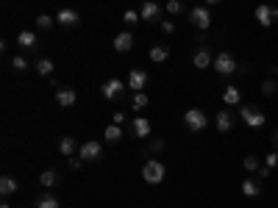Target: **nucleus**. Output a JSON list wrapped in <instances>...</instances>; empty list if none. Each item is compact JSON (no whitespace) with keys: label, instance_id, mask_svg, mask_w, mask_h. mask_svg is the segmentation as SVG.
I'll list each match as a JSON object with an SVG mask.
<instances>
[{"label":"nucleus","instance_id":"f257e3e1","mask_svg":"<svg viewBox=\"0 0 278 208\" xmlns=\"http://www.w3.org/2000/svg\"><path fill=\"white\" fill-rule=\"evenodd\" d=\"M164 172H167L164 164H162V161H156V158L145 161V166H142V178H145L148 183H153V186L164 181Z\"/></svg>","mask_w":278,"mask_h":208},{"label":"nucleus","instance_id":"f03ea898","mask_svg":"<svg viewBox=\"0 0 278 208\" xmlns=\"http://www.w3.org/2000/svg\"><path fill=\"white\" fill-rule=\"evenodd\" d=\"M184 125L192 130V133H200V130L208 125V117L206 111H200V108H189V111L184 114Z\"/></svg>","mask_w":278,"mask_h":208},{"label":"nucleus","instance_id":"7ed1b4c3","mask_svg":"<svg viewBox=\"0 0 278 208\" xmlns=\"http://www.w3.org/2000/svg\"><path fill=\"white\" fill-rule=\"evenodd\" d=\"M214 69H217L220 75H234L236 69H239V64H236V59L231 53H217L214 56Z\"/></svg>","mask_w":278,"mask_h":208},{"label":"nucleus","instance_id":"20e7f679","mask_svg":"<svg viewBox=\"0 0 278 208\" xmlns=\"http://www.w3.org/2000/svg\"><path fill=\"white\" fill-rule=\"evenodd\" d=\"M78 156L84 158V161H97V158L103 156V145L95 142V139H89V142H84L78 147Z\"/></svg>","mask_w":278,"mask_h":208},{"label":"nucleus","instance_id":"39448f33","mask_svg":"<svg viewBox=\"0 0 278 208\" xmlns=\"http://www.w3.org/2000/svg\"><path fill=\"white\" fill-rule=\"evenodd\" d=\"M189 22L195 28H200V31H206V28L211 25V17H208L206 6H195V9H189Z\"/></svg>","mask_w":278,"mask_h":208},{"label":"nucleus","instance_id":"423d86ee","mask_svg":"<svg viewBox=\"0 0 278 208\" xmlns=\"http://www.w3.org/2000/svg\"><path fill=\"white\" fill-rule=\"evenodd\" d=\"M148 72L145 69H131L128 72V89H134V95L142 92V89H148Z\"/></svg>","mask_w":278,"mask_h":208},{"label":"nucleus","instance_id":"0eeeda50","mask_svg":"<svg viewBox=\"0 0 278 208\" xmlns=\"http://www.w3.org/2000/svg\"><path fill=\"white\" fill-rule=\"evenodd\" d=\"M125 95V83H122L120 78H109L103 83V97L106 100H117V97Z\"/></svg>","mask_w":278,"mask_h":208},{"label":"nucleus","instance_id":"6e6552de","mask_svg":"<svg viewBox=\"0 0 278 208\" xmlns=\"http://www.w3.org/2000/svg\"><path fill=\"white\" fill-rule=\"evenodd\" d=\"M192 64H195V69H206L214 64V56H211L208 47H198V50L192 53Z\"/></svg>","mask_w":278,"mask_h":208},{"label":"nucleus","instance_id":"1a4fd4ad","mask_svg":"<svg viewBox=\"0 0 278 208\" xmlns=\"http://www.w3.org/2000/svg\"><path fill=\"white\" fill-rule=\"evenodd\" d=\"M242 120L248 122L251 128H261V125H264V114H261L256 105H245L242 108Z\"/></svg>","mask_w":278,"mask_h":208},{"label":"nucleus","instance_id":"9d476101","mask_svg":"<svg viewBox=\"0 0 278 208\" xmlns=\"http://www.w3.org/2000/svg\"><path fill=\"white\" fill-rule=\"evenodd\" d=\"M256 20H259L261 25H273V22H278V9H273V6H259V9H256Z\"/></svg>","mask_w":278,"mask_h":208},{"label":"nucleus","instance_id":"9b49d317","mask_svg":"<svg viewBox=\"0 0 278 208\" xmlns=\"http://www.w3.org/2000/svg\"><path fill=\"white\" fill-rule=\"evenodd\" d=\"M56 100H59V105H75L78 95H75V89H70V86H56Z\"/></svg>","mask_w":278,"mask_h":208},{"label":"nucleus","instance_id":"f8f14e48","mask_svg":"<svg viewBox=\"0 0 278 208\" xmlns=\"http://www.w3.org/2000/svg\"><path fill=\"white\" fill-rule=\"evenodd\" d=\"M78 11L75 9H61L59 14H56V22H61L64 28H72V25H78Z\"/></svg>","mask_w":278,"mask_h":208},{"label":"nucleus","instance_id":"ddd939ff","mask_svg":"<svg viewBox=\"0 0 278 208\" xmlns=\"http://www.w3.org/2000/svg\"><path fill=\"white\" fill-rule=\"evenodd\" d=\"M242 194L245 197H259L261 194V178H245L242 181Z\"/></svg>","mask_w":278,"mask_h":208},{"label":"nucleus","instance_id":"4468645a","mask_svg":"<svg viewBox=\"0 0 278 208\" xmlns=\"http://www.w3.org/2000/svg\"><path fill=\"white\" fill-rule=\"evenodd\" d=\"M131 128H134V136H139V139L150 136V120L148 117H137V120L131 122Z\"/></svg>","mask_w":278,"mask_h":208},{"label":"nucleus","instance_id":"2eb2a0df","mask_svg":"<svg viewBox=\"0 0 278 208\" xmlns=\"http://www.w3.org/2000/svg\"><path fill=\"white\" fill-rule=\"evenodd\" d=\"M131 47H134V36H131L128 31H122V34L114 36V50L117 53H128Z\"/></svg>","mask_w":278,"mask_h":208},{"label":"nucleus","instance_id":"dca6fc26","mask_svg":"<svg viewBox=\"0 0 278 208\" xmlns=\"http://www.w3.org/2000/svg\"><path fill=\"white\" fill-rule=\"evenodd\" d=\"M36 208H61V200L47 191V194H39V197H36Z\"/></svg>","mask_w":278,"mask_h":208},{"label":"nucleus","instance_id":"f3484780","mask_svg":"<svg viewBox=\"0 0 278 208\" xmlns=\"http://www.w3.org/2000/svg\"><path fill=\"white\" fill-rule=\"evenodd\" d=\"M231 128H234V117H231V111H217V130L220 133H228Z\"/></svg>","mask_w":278,"mask_h":208},{"label":"nucleus","instance_id":"a211bd4d","mask_svg":"<svg viewBox=\"0 0 278 208\" xmlns=\"http://www.w3.org/2000/svg\"><path fill=\"white\" fill-rule=\"evenodd\" d=\"M159 14H162V9H159V3H153V0H148V3L139 9V17L142 20H156Z\"/></svg>","mask_w":278,"mask_h":208},{"label":"nucleus","instance_id":"6ab92c4d","mask_svg":"<svg viewBox=\"0 0 278 208\" xmlns=\"http://www.w3.org/2000/svg\"><path fill=\"white\" fill-rule=\"evenodd\" d=\"M14 191H17V178L3 175V178H0V194H3V197H9V194H14Z\"/></svg>","mask_w":278,"mask_h":208},{"label":"nucleus","instance_id":"aec40b11","mask_svg":"<svg viewBox=\"0 0 278 208\" xmlns=\"http://www.w3.org/2000/svg\"><path fill=\"white\" fill-rule=\"evenodd\" d=\"M170 59V47L167 44H153L150 47V61H156V64H162V61Z\"/></svg>","mask_w":278,"mask_h":208},{"label":"nucleus","instance_id":"412c9836","mask_svg":"<svg viewBox=\"0 0 278 208\" xmlns=\"http://www.w3.org/2000/svg\"><path fill=\"white\" fill-rule=\"evenodd\" d=\"M75 147H78V145H75V139H72V136H61L59 139V153H61V156H72Z\"/></svg>","mask_w":278,"mask_h":208},{"label":"nucleus","instance_id":"4be33fe9","mask_svg":"<svg viewBox=\"0 0 278 208\" xmlns=\"http://www.w3.org/2000/svg\"><path fill=\"white\" fill-rule=\"evenodd\" d=\"M17 44H20V47H36V34H34V31H20V34H17Z\"/></svg>","mask_w":278,"mask_h":208},{"label":"nucleus","instance_id":"5701e85b","mask_svg":"<svg viewBox=\"0 0 278 208\" xmlns=\"http://www.w3.org/2000/svg\"><path fill=\"white\" fill-rule=\"evenodd\" d=\"M223 100H226V105H236L239 100H242V92L236 86H228L226 92H223Z\"/></svg>","mask_w":278,"mask_h":208},{"label":"nucleus","instance_id":"b1692460","mask_svg":"<svg viewBox=\"0 0 278 208\" xmlns=\"http://www.w3.org/2000/svg\"><path fill=\"white\" fill-rule=\"evenodd\" d=\"M36 72H39V75H45V78H50V72H53V61L50 59H36Z\"/></svg>","mask_w":278,"mask_h":208},{"label":"nucleus","instance_id":"393cba45","mask_svg":"<svg viewBox=\"0 0 278 208\" xmlns=\"http://www.w3.org/2000/svg\"><path fill=\"white\" fill-rule=\"evenodd\" d=\"M39 183H42V186H47V189H50V186H56V183H59L56 169H45V172L39 175Z\"/></svg>","mask_w":278,"mask_h":208},{"label":"nucleus","instance_id":"a878e982","mask_svg":"<svg viewBox=\"0 0 278 208\" xmlns=\"http://www.w3.org/2000/svg\"><path fill=\"white\" fill-rule=\"evenodd\" d=\"M103 136H106V142H112V145H114V142H120V139H122V128L112 122V125L106 128V133H103Z\"/></svg>","mask_w":278,"mask_h":208},{"label":"nucleus","instance_id":"bb28decb","mask_svg":"<svg viewBox=\"0 0 278 208\" xmlns=\"http://www.w3.org/2000/svg\"><path fill=\"white\" fill-rule=\"evenodd\" d=\"M148 103H150V97L145 95V92H137V95H134V100H131V105H134L137 111H139V108H145Z\"/></svg>","mask_w":278,"mask_h":208},{"label":"nucleus","instance_id":"cd10ccee","mask_svg":"<svg viewBox=\"0 0 278 208\" xmlns=\"http://www.w3.org/2000/svg\"><path fill=\"white\" fill-rule=\"evenodd\" d=\"M164 9H167V14H173V17H175V14H181V11H184V3H181V0H170Z\"/></svg>","mask_w":278,"mask_h":208},{"label":"nucleus","instance_id":"c85d7f7f","mask_svg":"<svg viewBox=\"0 0 278 208\" xmlns=\"http://www.w3.org/2000/svg\"><path fill=\"white\" fill-rule=\"evenodd\" d=\"M242 166L248 169V172H256V169H259V158H256V156H245Z\"/></svg>","mask_w":278,"mask_h":208},{"label":"nucleus","instance_id":"c756f323","mask_svg":"<svg viewBox=\"0 0 278 208\" xmlns=\"http://www.w3.org/2000/svg\"><path fill=\"white\" fill-rule=\"evenodd\" d=\"M276 89H278V83H276V81H273V78H270V81H264V83H261V92H264V95H276Z\"/></svg>","mask_w":278,"mask_h":208},{"label":"nucleus","instance_id":"7c9ffc66","mask_svg":"<svg viewBox=\"0 0 278 208\" xmlns=\"http://www.w3.org/2000/svg\"><path fill=\"white\" fill-rule=\"evenodd\" d=\"M122 20H125V22H128V25H134V22H139V20H142V17H139V11H125V14H122Z\"/></svg>","mask_w":278,"mask_h":208},{"label":"nucleus","instance_id":"2f4dec72","mask_svg":"<svg viewBox=\"0 0 278 208\" xmlns=\"http://www.w3.org/2000/svg\"><path fill=\"white\" fill-rule=\"evenodd\" d=\"M11 67L17 69V72H23V69H28V61L23 59V56H14V61H11Z\"/></svg>","mask_w":278,"mask_h":208},{"label":"nucleus","instance_id":"473e14b6","mask_svg":"<svg viewBox=\"0 0 278 208\" xmlns=\"http://www.w3.org/2000/svg\"><path fill=\"white\" fill-rule=\"evenodd\" d=\"M36 25H39V28H50V25H53V17H47V14H39Z\"/></svg>","mask_w":278,"mask_h":208},{"label":"nucleus","instance_id":"72a5a7b5","mask_svg":"<svg viewBox=\"0 0 278 208\" xmlns=\"http://www.w3.org/2000/svg\"><path fill=\"white\" fill-rule=\"evenodd\" d=\"M150 150H153V153H162V150H164V142H162V139H153V142H150Z\"/></svg>","mask_w":278,"mask_h":208},{"label":"nucleus","instance_id":"f704fd0d","mask_svg":"<svg viewBox=\"0 0 278 208\" xmlns=\"http://www.w3.org/2000/svg\"><path fill=\"white\" fill-rule=\"evenodd\" d=\"M267 166L273 169V166H278V153L273 150V153H267Z\"/></svg>","mask_w":278,"mask_h":208},{"label":"nucleus","instance_id":"c9c22d12","mask_svg":"<svg viewBox=\"0 0 278 208\" xmlns=\"http://www.w3.org/2000/svg\"><path fill=\"white\" fill-rule=\"evenodd\" d=\"M162 31H164V34H173V31H175V22H173V20H164V22H162Z\"/></svg>","mask_w":278,"mask_h":208},{"label":"nucleus","instance_id":"e433bc0d","mask_svg":"<svg viewBox=\"0 0 278 208\" xmlns=\"http://www.w3.org/2000/svg\"><path fill=\"white\" fill-rule=\"evenodd\" d=\"M122 122H125V114L117 111V114H114V125H122Z\"/></svg>","mask_w":278,"mask_h":208},{"label":"nucleus","instance_id":"4c0bfd02","mask_svg":"<svg viewBox=\"0 0 278 208\" xmlns=\"http://www.w3.org/2000/svg\"><path fill=\"white\" fill-rule=\"evenodd\" d=\"M0 208H11V206H9V203H3V206H0Z\"/></svg>","mask_w":278,"mask_h":208},{"label":"nucleus","instance_id":"58836bf2","mask_svg":"<svg viewBox=\"0 0 278 208\" xmlns=\"http://www.w3.org/2000/svg\"><path fill=\"white\" fill-rule=\"evenodd\" d=\"M276 142H278V130H276Z\"/></svg>","mask_w":278,"mask_h":208},{"label":"nucleus","instance_id":"ea45409f","mask_svg":"<svg viewBox=\"0 0 278 208\" xmlns=\"http://www.w3.org/2000/svg\"><path fill=\"white\" fill-rule=\"evenodd\" d=\"M276 72H278V69H276Z\"/></svg>","mask_w":278,"mask_h":208}]
</instances>
